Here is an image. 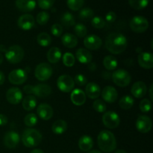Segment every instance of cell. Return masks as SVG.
Instances as JSON below:
<instances>
[{
	"mask_svg": "<svg viewBox=\"0 0 153 153\" xmlns=\"http://www.w3.org/2000/svg\"><path fill=\"white\" fill-rule=\"evenodd\" d=\"M22 107L27 111H32L37 106V99L34 96L28 95L22 100Z\"/></svg>",
	"mask_w": 153,
	"mask_h": 153,
	"instance_id": "obj_28",
	"label": "cell"
},
{
	"mask_svg": "<svg viewBox=\"0 0 153 153\" xmlns=\"http://www.w3.org/2000/svg\"><path fill=\"white\" fill-rule=\"evenodd\" d=\"M31 153H44L41 149H34V150L31 151Z\"/></svg>",
	"mask_w": 153,
	"mask_h": 153,
	"instance_id": "obj_51",
	"label": "cell"
},
{
	"mask_svg": "<svg viewBox=\"0 0 153 153\" xmlns=\"http://www.w3.org/2000/svg\"><path fill=\"white\" fill-rule=\"evenodd\" d=\"M102 44V39L95 34L86 36L84 40V45L85 47L90 50H97L100 49Z\"/></svg>",
	"mask_w": 153,
	"mask_h": 153,
	"instance_id": "obj_13",
	"label": "cell"
},
{
	"mask_svg": "<svg viewBox=\"0 0 153 153\" xmlns=\"http://www.w3.org/2000/svg\"><path fill=\"white\" fill-rule=\"evenodd\" d=\"M74 32L76 33V36L79 37L83 38L87 36L88 34V29H87L86 26L82 23H78L75 25L74 27Z\"/></svg>",
	"mask_w": 153,
	"mask_h": 153,
	"instance_id": "obj_37",
	"label": "cell"
},
{
	"mask_svg": "<svg viewBox=\"0 0 153 153\" xmlns=\"http://www.w3.org/2000/svg\"><path fill=\"white\" fill-rule=\"evenodd\" d=\"M49 19V14L46 11H42L37 14L36 20L39 25H46Z\"/></svg>",
	"mask_w": 153,
	"mask_h": 153,
	"instance_id": "obj_42",
	"label": "cell"
},
{
	"mask_svg": "<svg viewBox=\"0 0 153 153\" xmlns=\"http://www.w3.org/2000/svg\"><path fill=\"white\" fill-rule=\"evenodd\" d=\"M93 108L96 111L99 112V113H104L107 108L105 102L101 100H97L96 101H94L93 103Z\"/></svg>",
	"mask_w": 153,
	"mask_h": 153,
	"instance_id": "obj_40",
	"label": "cell"
},
{
	"mask_svg": "<svg viewBox=\"0 0 153 153\" xmlns=\"http://www.w3.org/2000/svg\"><path fill=\"white\" fill-rule=\"evenodd\" d=\"M115 153H127L126 152L125 150H123V149H118V150L116 151V152Z\"/></svg>",
	"mask_w": 153,
	"mask_h": 153,
	"instance_id": "obj_53",
	"label": "cell"
},
{
	"mask_svg": "<svg viewBox=\"0 0 153 153\" xmlns=\"http://www.w3.org/2000/svg\"><path fill=\"white\" fill-rule=\"evenodd\" d=\"M37 41L40 46L43 47H47L52 43V37L47 33L42 32L37 35Z\"/></svg>",
	"mask_w": 153,
	"mask_h": 153,
	"instance_id": "obj_31",
	"label": "cell"
},
{
	"mask_svg": "<svg viewBox=\"0 0 153 153\" xmlns=\"http://www.w3.org/2000/svg\"><path fill=\"white\" fill-rule=\"evenodd\" d=\"M61 58V51L58 47H52L48 51L47 60L51 64H56Z\"/></svg>",
	"mask_w": 153,
	"mask_h": 153,
	"instance_id": "obj_27",
	"label": "cell"
},
{
	"mask_svg": "<svg viewBox=\"0 0 153 153\" xmlns=\"http://www.w3.org/2000/svg\"><path fill=\"white\" fill-rule=\"evenodd\" d=\"M101 94L100 87L95 82H90L86 85L85 88V95L88 96L90 99H97Z\"/></svg>",
	"mask_w": 153,
	"mask_h": 153,
	"instance_id": "obj_23",
	"label": "cell"
},
{
	"mask_svg": "<svg viewBox=\"0 0 153 153\" xmlns=\"http://www.w3.org/2000/svg\"><path fill=\"white\" fill-rule=\"evenodd\" d=\"M102 97L106 102L114 103L117 100L118 93L114 87L106 86L102 91Z\"/></svg>",
	"mask_w": 153,
	"mask_h": 153,
	"instance_id": "obj_17",
	"label": "cell"
},
{
	"mask_svg": "<svg viewBox=\"0 0 153 153\" xmlns=\"http://www.w3.org/2000/svg\"><path fill=\"white\" fill-rule=\"evenodd\" d=\"M103 65L106 70H114L117 67V60L113 55H108L103 60Z\"/></svg>",
	"mask_w": 153,
	"mask_h": 153,
	"instance_id": "obj_30",
	"label": "cell"
},
{
	"mask_svg": "<svg viewBox=\"0 0 153 153\" xmlns=\"http://www.w3.org/2000/svg\"><path fill=\"white\" fill-rule=\"evenodd\" d=\"M24 123L25 126L28 127L34 126L37 123V117L34 114H28L25 116L24 119Z\"/></svg>",
	"mask_w": 153,
	"mask_h": 153,
	"instance_id": "obj_41",
	"label": "cell"
},
{
	"mask_svg": "<svg viewBox=\"0 0 153 153\" xmlns=\"http://www.w3.org/2000/svg\"><path fill=\"white\" fill-rule=\"evenodd\" d=\"M88 153H102V152L98 150H91V151H89Z\"/></svg>",
	"mask_w": 153,
	"mask_h": 153,
	"instance_id": "obj_55",
	"label": "cell"
},
{
	"mask_svg": "<svg viewBox=\"0 0 153 153\" xmlns=\"http://www.w3.org/2000/svg\"><path fill=\"white\" fill-rule=\"evenodd\" d=\"M67 123L63 120H58L55 121L52 126V130L55 134H62L67 131Z\"/></svg>",
	"mask_w": 153,
	"mask_h": 153,
	"instance_id": "obj_29",
	"label": "cell"
},
{
	"mask_svg": "<svg viewBox=\"0 0 153 153\" xmlns=\"http://www.w3.org/2000/svg\"><path fill=\"white\" fill-rule=\"evenodd\" d=\"M7 102L12 105H17L22 101V93L18 88H11L6 93Z\"/></svg>",
	"mask_w": 153,
	"mask_h": 153,
	"instance_id": "obj_16",
	"label": "cell"
},
{
	"mask_svg": "<svg viewBox=\"0 0 153 153\" xmlns=\"http://www.w3.org/2000/svg\"><path fill=\"white\" fill-rule=\"evenodd\" d=\"M61 41L64 46H66L67 48H70V49L76 47L78 44L77 37L74 34H70V33L64 34L61 37Z\"/></svg>",
	"mask_w": 153,
	"mask_h": 153,
	"instance_id": "obj_26",
	"label": "cell"
},
{
	"mask_svg": "<svg viewBox=\"0 0 153 153\" xmlns=\"http://www.w3.org/2000/svg\"><path fill=\"white\" fill-rule=\"evenodd\" d=\"M67 6L72 10H79L85 3V0H67Z\"/></svg>",
	"mask_w": 153,
	"mask_h": 153,
	"instance_id": "obj_36",
	"label": "cell"
},
{
	"mask_svg": "<svg viewBox=\"0 0 153 153\" xmlns=\"http://www.w3.org/2000/svg\"><path fill=\"white\" fill-rule=\"evenodd\" d=\"M61 22L63 25L65 27H71L75 25V18L74 16L71 13L66 12L62 15L61 18Z\"/></svg>",
	"mask_w": 153,
	"mask_h": 153,
	"instance_id": "obj_33",
	"label": "cell"
},
{
	"mask_svg": "<svg viewBox=\"0 0 153 153\" xmlns=\"http://www.w3.org/2000/svg\"><path fill=\"white\" fill-rule=\"evenodd\" d=\"M55 0H37L39 7L43 10L50 9L53 6Z\"/></svg>",
	"mask_w": 153,
	"mask_h": 153,
	"instance_id": "obj_44",
	"label": "cell"
},
{
	"mask_svg": "<svg viewBox=\"0 0 153 153\" xmlns=\"http://www.w3.org/2000/svg\"><path fill=\"white\" fill-rule=\"evenodd\" d=\"M94 146V140L89 135H83L79 140V147L83 152H89Z\"/></svg>",
	"mask_w": 153,
	"mask_h": 153,
	"instance_id": "obj_25",
	"label": "cell"
},
{
	"mask_svg": "<svg viewBox=\"0 0 153 153\" xmlns=\"http://www.w3.org/2000/svg\"><path fill=\"white\" fill-rule=\"evenodd\" d=\"M76 58L78 61L82 64H89L92 61V54L86 49L80 48L76 51Z\"/></svg>",
	"mask_w": 153,
	"mask_h": 153,
	"instance_id": "obj_24",
	"label": "cell"
},
{
	"mask_svg": "<svg viewBox=\"0 0 153 153\" xmlns=\"http://www.w3.org/2000/svg\"><path fill=\"white\" fill-rule=\"evenodd\" d=\"M98 146L102 152L110 153L115 150L117 147V140L111 131L102 130L98 135Z\"/></svg>",
	"mask_w": 153,
	"mask_h": 153,
	"instance_id": "obj_2",
	"label": "cell"
},
{
	"mask_svg": "<svg viewBox=\"0 0 153 153\" xmlns=\"http://www.w3.org/2000/svg\"><path fill=\"white\" fill-rule=\"evenodd\" d=\"M51 32L55 37H60L63 33V27L60 24L55 23L51 27Z\"/></svg>",
	"mask_w": 153,
	"mask_h": 153,
	"instance_id": "obj_45",
	"label": "cell"
},
{
	"mask_svg": "<svg viewBox=\"0 0 153 153\" xmlns=\"http://www.w3.org/2000/svg\"><path fill=\"white\" fill-rule=\"evenodd\" d=\"M35 20L32 15L23 14L19 16L17 21V25L20 29L24 31L31 30L34 26Z\"/></svg>",
	"mask_w": 153,
	"mask_h": 153,
	"instance_id": "obj_14",
	"label": "cell"
},
{
	"mask_svg": "<svg viewBox=\"0 0 153 153\" xmlns=\"http://www.w3.org/2000/svg\"><path fill=\"white\" fill-rule=\"evenodd\" d=\"M15 4L20 11L30 12L35 8L36 1L35 0H16Z\"/></svg>",
	"mask_w": 153,
	"mask_h": 153,
	"instance_id": "obj_22",
	"label": "cell"
},
{
	"mask_svg": "<svg viewBox=\"0 0 153 153\" xmlns=\"http://www.w3.org/2000/svg\"><path fill=\"white\" fill-rule=\"evenodd\" d=\"M19 140H20V137L19 134L15 131H10L5 134L3 139V143L4 146L8 149H13L19 144Z\"/></svg>",
	"mask_w": 153,
	"mask_h": 153,
	"instance_id": "obj_15",
	"label": "cell"
},
{
	"mask_svg": "<svg viewBox=\"0 0 153 153\" xmlns=\"http://www.w3.org/2000/svg\"><path fill=\"white\" fill-rule=\"evenodd\" d=\"M23 91L28 95L34 94L40 98H45L52 94V88L46 84H39L35 86L25 85L23 88Z\"/></svg>",
	"mask_w": 153,
	"mask_h": 153,
	"instance_id": "obj_4",
	"label": "cell"
},
{
	"mask_svg": "<svg viewBox=\"0 0 153 153\" xmlns=\"http://www.w3.org/2000/svg\"><path fill=\"white\" fill-rule=\"evenodd\" d=\"M120 107L124 110L130 109L134 105V99L130 96H124L119 102Z\"/></svg>",
	"mask_w": 153,
	"mask_h": 153,
	"instance_id": "obj_32",
	"label": "cell"
},
{
	"mask_svg": "<svg viewBox=\"0 0 153 153\" xmlns=\"http://www.w3.org/2000/svg\"><path fill=\"white\" fill-rule=\"evenodd\" d=\"M91 25L97 29H101L105 25V21L101 16H94L91 19Z\"/></svg>",
	"mask_w": 153,
	"mask_h": 153,
	"instance_id": "obj_39",
	"label": "cell"
},
{
	"mask_svg": "<svg viewBox=\"0 0 153 153\" xmlns=\"http://www.w3.org/2000/svg\"><path fill=\"white\" fill-rule=\"evenodd\" d=\"M5 58L7 61L10 64H18L23 59L24 52L23 49L18 45H13L10 46L5 51Z\"/></svg>",
	"mask_w": 153,
	"mask_h": 153,
	"instance_id": "obj_5",
	"label": "cell"
},
{
	"mask_svg": "<svg viewBox=\"0 0 153 153\" xmlns=\"http://www.w3.org/2000/svg\"><path fill=\"white\" fill-rule=\"evenodd\" d=\"M139 107H140V110L143 113H147V112L150 111L151 108H152V102L150 100L144 99V100H141Z\"/></svg>",
	"mask_w": 153,
	"mask_h": 153,
	"instance_id": "obj_43",
	"label": "cell"
},
{
	"mask_svg": "<svg viewBox=\"0 0 153 153\" xmlns=\"http://www.w3.org/2000/svg\"><path fill=\"white\" fill-rule=\"evenodd\" d=\"M135 126L139 132L147 133L152 129V121L149 117L146 115H140L137 119Z\"/></svg>",
	"mask_w": 153,
	"mask_h": 153,
	"instance_id": "obj_12",
	"label": "cell"
},
{
	"mask_svg": "<svg viewBox=\"0 0 153 153\" xmlns=\"http://www.w3.org/2000/svg\"><path fill=\"white\" fill-rule=\"evenodd\" d=\"M117 19V15L114 12L110 11L106 14L105 16V19L108 22H110V23H112V22H114Z\"/></svg>",
	"mask_w": 153,
	"mask_h": 153,
	"instance_id": "obj_47",
	"label": "cell"
},
{
	"mask_svg": "<svg viewBox=\"0 0 153 153\" xmlns=\"http://www.w3.org/2000/svg\"><path fill=\"white\" fill-rule=\"evenodd\" d=\"M3 59H4V58H3V55H1V53H0V65H1V64H2Z\"/></svg>",
	"mask_w": 153,
	"mask_h": 153,
	"instance_id": "obj_54",
	"label": "cell"
},
{
	"mask_svg": "<svg viewBox=\"0 0 153 153\" xmlns=\"http://www.w3.org/2000/svg\"><path fill=\"white\" fill-rule=\"evenodd\" d=\"M4 81H5V77H4V73H3L0 70V85H3L4 82Z\"/></svg>",
	"mask_w": 153,
	"mask_h": 153,
	"instance_id": "obj_49",
	"label": "cell"
},
{
	"mask_svg": "<svg viewBox=\"0 0 153 153\" xmlns=\"http://www.w3.org/2000/svg\"><path fill=\"white\" fill-rule=\"evenodd\" d=\"M52 75V68L47 63H40L36 67L34 76L36 79L41 82L48 80Z\"/></svg>",
	"mask_w": 153,
	"mask_h": 153,
	"instance_id": "obj_7",
	"label": "cell"
},
{
	"mask_svg": "<svg viewBox=\"0 0 153 153\" xmlns=\"http://www.w3.org/2000/svg\"><path fill=\"white\" fill-rule=\"evenodd\" d=\"M94 12L90 7H85V8L82 9L79 12V19H82L84 21H88L89 19H92V18L94 17Z\"/></svg>",
	"mask_w": 153,
	"mask_h": 153,
	"instance_id": "obj_35",
	"label": "cell"
},
{
	"mask_svg": "<svg viewBox=\"0 0 153 153\" xmlns=\"http://www.w3.org/2000/svg\"><path fill=\"white\" fill-rule=\"evenodd\" d=\"M57 86L58 89L64 93H69L73 91L75 86V82L73 78L68 75H62L59 76L57 81Z\"/></svg>",
	"mask_w": 153,
	"mask_h": 153,
	"instance_id": "obj_9",
	"label": "cell"
},
{
	"mask_svg": "<svg viewBox=\"0 0 153 153\" xmlns=\"http://www.w3.org/2000/svg\"><path fill=\"white\" fill-rule=\"evenodd\" d=\"M112 80L117 86L123 88L128 86L131 80V75L125 70L120 69L116 70L112 74Z\"/></svg>",
	"mask_w": 153,
	"mask_h": 153,
	"instance_id": "obj_6",
	"label": "cell"
},
{
	"mask_svg": "<svg viewBox=\"0 0 153 153\" xmlns=\"http://www.w3.org/2000/svg\"><path fill=\"white\" fill-rule=\"evenodd\" d=\"M149 0H128L129 5L135 10H142L149 4Z\"/></svg>",
	"mask_w": 153,
	"mask_h": 153,
	"instance_id": "obj_34",
	"label": "cell"
},
{
	"mask_svg": "<svg viewBox=\"0 0 153 153\" xmlns=\"http://www.w3.org/2000/svg\"><path fill=\"white\" fill-rule=\"evenodd\" d=\"M76 58L75 56L70 52H66L63 56V63L67 67H72L75 64Z\"/></svg>",
	"mask_w": 153,
	"mask_h": 153,
	"instance_id": "obj_38",
	"label": "cell"
},
{
	"mask_svg": "<svg viewBox=\"0 0 153 153\" xmlns=\"http://www.w3.org/2000/svg\"><path fill=\"white\" fill-rule=\"evenodd\" d=\"M70 99L73 104L77 106H81L85 104L86 101V95L82 90L76 88L71 93Z\"/></svg>",
	"mask_w": 153,
	"mask_h": 153,
	"instance_id": "obj_21",
	"label": "cell"
},
{
	"mask_svg": "<svg viewBox=\"0 0 153 153\" xmlns=\"http://www.w3.org/2000/svg\"><path fill=\"white\" fill-rule=\"evenodd\" d=\"M74 82L76 85H79V86H85L87 84V82H88V80H87L86 77L84 75L78 74L75 77Z\"/></svg>",
	"mask_w": 153,
	"mask_h": 153,
	"instance_id": "obj_46",
	"label": "cell"
},
{
	"mask_svg": "<svg viewBox=\"0 0 153 153\" xmlns=\"http://www.w3.org/2000/svg\"><path fill=\"white\" fill-rule=\"evenodd\" d=\"M7 122H8V120L7 117L4 114H0V126L7 125Z\"/></svg>",
	"mask_w": 153,
	"mask_h": 153,
	"instance_id": "obj_48",
	"label": "cell"
},
{
	"mask_svg": "<svg viewBox=\"0 0 153 153\" xmlns=\"http://www.w3.org/2000/svg\"><path fill=\"white\" fill-rule=\"evenodd\" d=\"M22 141L26 147H36L41 143L42 134L37 129L27 128L22 133Z\"/></svg>",
	"mask_w": 153,
	"mask_h": 153,
	"instance_id": "obj_3",
	"label": "cell"
},
{
	"mask_svg": "<svg viewBox=\"0 0 153 153\" xmlns=\"http://www.w3.org/2000/svg\"><path fill=\"white\" fill-rule=\"evenodd\" d=\"M131 94L137 99L143 98L147 93V87L146 84L141 81L135 82L131 88Z\"/></svg>",
	"mask_w": 153,
	"mask_h": 153,
	"instance_id": "obj_20",
	"label": "cell"
},
{
	"mask_svg": "<svg viewBox=\"0 0 153 153\" xmlns=\"http://www.w3.org/2000/svg\"><path fill=\"white\" fill-rule=\"evenodd\" d=\"M128 45L127 39L123 34L113 32L107 36L105 47L111 53L119 55L126 50Z\"/></svg>",
	"mask_w": 153,
	"mask_h": 153,
	"instance_id": "obj_1",
	"label": "cell"
},
{
	"mask_svg": "<svg viewBox=\"0 0 153 153\" xmlns=\"http://www.w3.org/2000/svg\"><path fill=\"white\" fill-rule=\"evenodd\" d=\"M37 113L39 117L43 120H49L53 116V109L46 103H41L38 105Z\"/></svg>",
	"mask_w": 153,
	"mask_h": 153,
	"instance_id": "obj_18",
	"label": "cell"
},
{
	"mask_svg": "<svg viewBox=\"0 0 153 153\" xmlns=\"http://www.w3.org/2000/svg\"><path fill=\"white\" fill-rule=\"evenodd\" d=\"M28 79V74L26 71L22 69L13 70L9 73L8 80L13 85H22L25 83Z\"/></svg>",
	"mask_w": 153,
	"mask_h": 153,
	"instance_id": "obj_11",
	"label": "cell"
},
{
	"mask_svg": "<svg viewBox=\"0 0 153 153\" xmlns=\"http://www.w3.org/2000/svg\"><path fill=\"white\" fill-rule=\"evenodd\" d=\"M129 26L134 32L143 33L149 28V22L143 16H135L130 21Z\"/></svg>",
	"mask_w": 153,
	"mask_h": 153,
	"instance_id": "obj_8",
	"label": "cell"
},
{
	"mask_svg": "<svg viewBox=\"0 0 153 153\" xmlns=\"http://www.w3.org/2000/svg\"><path fill=\"white\" fill-rule=\"evenodd\" d=\"M6 49H5V46L4 45H0V52H5Z\"/></svg>",
	"mask_w": 153,
	"mask_h": 153,
	"instance_id": "obj_52",
	"label": "cell"
},
{
	"mask_svg": "<svg viewBox=\"0 0 153 153\" xmlns=\"http://www.w3.org/2000/svg\"><path fill=\"white\" fill-rule=\"evenodd\" d=\"M137 61L139 65L143 68L149 70L153 67V55L151 52H140Z\"/></svg>",
	"mask_w": 153,
	"mask_h": 153,
	"instance_id": "obj_19",
	"label": "cell"
},
{
	"mask_svg": "<svg viewBox=\"0 0 153 153\" xmlns=\"http://www.w3.org/2000/svg\"><path fill=\"white\" fill-rule=\"evenodd\" d=\"M103 124L108 128H116L119 126L120 119L116 112L107 111L102 116Z\"/></svg>",
	"mask_w": 153,
	"mask_h": 153,
	"instance_id": "obj_10",
	"label": "cell"
},
{
	"mask_svg": "<svg viewBox=\"0 0 153 153\" xmlns=\"http://www.w3.org/2000/svg\"><path fill=\"white\" fill-rule=\"evenodd\" d=\"M152 88H153V85H151L150 88H149V97H150V100H151V101H152V100H153Z\"/></svg>",
	"mask_w": 153,
	"mask_h": 153,
	"instance_id": "obj_50",
	"label": "cell"
}]
</instances>
